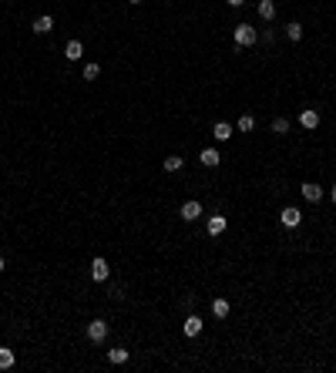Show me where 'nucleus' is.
I'll return each instance as SVG.
<instances>
[{"mask_svg":"<svg viewBox=\"0 0 336 373\" xmlns=\"http://www.w3.org/2000/svg\"><path fill=\"white\" fill-rule=\"evenodd\" d=\"M235 128H239V131H252V128H256V118H252V114H242L239 121H235Z\"/></svg>","mask_w":336,"mask_h":373,"instance_id":"nucleus-20","label":"nucleus"},{"mask_svg":"<svg viewBox=\"0 0 336 373\" xmlns=\"http://www.w3.org/2000/svg\"><path fill=\"white\" fill-rule=\"evenodd\" d=\"M286 131H289L286 118H276V121H272V135H286Z\"/></svg>","mask_w":336,"mask_h":373,"instance_id":"nucleus-21","label":"nucleus"},{"mask_svg":"<svg viewBox=\"0 0 336 373\" xmlns=\"http://www.w3.org/2000/svg\"><path fill=\"white\" fill-rule=\"evenodd\" d=\"M229 309H232V306H229V300H215V303H212V313H215L219 319L229 316Z\"/></svg>","mask_w":336,"mask_h":373,"instance_id":"nucleus-19","label":"nucleus"},{"mask_svg":"<svg viewBox=\"0 0 336 373\" xmlns=\"http://www.w3.org/2000/svg\"><path fill=\"white\" fill-rule=\"evenodd\" d=\"M104 336H108V323L104 319H91L88 323V343H104Z\"/></svg>","mask_w":336,"mask_h":373,"instance_id":"nucleus-2","label":"nucleus"},{"mask_svg":"<svg viewBox=\"0 0 336 373\" xmlns=\"http://www.w3.org/2000/svg\"><path fill=\"white\" fill-rule=\"evenodd\" d=\"M232 37H235V44H239V47H252V44L259 41V34H256V27H249V24H235Z\"/></svg>","mask_w":336,"mask_h":373,"instance_id":"nucleus-1","label":"nucleus"},{"mask_svg":"<svg viewBox=\"0 0 336 373\" xmlns=\"http://www.w3.org/2000/svg\"><path fill=\"white\" fill-rule=\"evenodd\" d=\"M182 165H185V158H178V155H168L165 162H161V168H165V171H182Z\"/></svg>","mask_w":336,"mask_h":373,"instance_id":"nucleus-18","label":"nucleus"},{"mask_svg":"<svg viewBox=\"0 0 336 373\" xmlns=\"http://www.w3.org/2000/svg\"><path fill=\"white\" fill-rule=\"evenodd\" d=\"M225 4H229V7H242V4H246V0H225Z\"/></svg>","mask_w":336,"mask_h":373,"instance_id":"nucleus-23","label":"nucleus"},{"mask_svg":"<svg viewBox=\"0 0 336 373\" xmlns=\"http://www.w3.org/2000/svg\"><path fill=\"white\" fill-rule=\"evenodd\" d=\"M303 198L306 202H323V188L316 182H303Z\"/></svg>","mask_w":336,"mask_h":373,"instance_id":"nucleus-8","label":"nucleus"},{"mask_svg":"<svg viewBox=\"0 0 336 373\" xmlns=\"http://www.w3.org/2000/svg\"><path fill=\"white\" fill-rule=\"evenodd\" d=\"M212 138H215V141H229V138H232V125L215 121V125H212Z\"/></svg>","mask_w":336,"mask_h":373,"instance_id":"nucleus-9","label":"nucleus"},{"mask_svg":"<svg viewBox=\"0 0 336 373\" xmlns=\"http://www.w3.org/2000/svg\"><path fill=\"white\" fill-rule=\"evenodd\" d=\"M128 4H141V0H128Z\"/></svg>","mask_w":336,"mask_h":373,"instance_id":"nucleus-26","label":"nucleus"},{"mask_svg":"<svg viewBox=\"0 0 336 373\" xmlns=\"http://www.w3.org/2000/svg\"><path fill=\"white\" fill-rule=\"evenodd\" d=\"M205 229H208V235H222L225 229H229V219H225L222 212H219V215H212V219L205 222Z\"/></svg>","mask_w":336,"mask_h":373,"instance_id":"nucleus-6","label":"nucleus"},{"mask_svg":"<svg viewBox=\"0 0 336 373\" xmlns=\"http://www.w3.org/2000/svg\"><path fill=\"white\" fill-rule=\"evenodd\" d=\"M128 357H131V353H128V350H108V363H114V366H121V363H128Z\"/></svg>","mask_w":336,"mask_h":373,"instance_id":"nucleus-15","label":"nucleus"},{"mask_svg":"<svg viewBox=\"0 0 336 373\" xmlns=\"http://www.w3.org/2000/svg\"><path fill=\"white\" fill-rule=\"evenodd\" d=\"M199 158H202V165H205V168H215V165L222 162V155H219L215 148H205V152H202Z\"/></svg>","mask_w":336,"mask_h":373,"instance_id":"nucleus-12","label":"nucleus"},{"mask_svg":"<svg viewBox=\"0 0 336 373\" xmlns=\"http://www.w3.org/2000/svg\"><path fill=\"white\" fill-rule=\"evenodd\" d=\"M17 363V357H14V350H7V346H0V370H10V366Z\"/></svg>","mask_w":336,"mask_h":373,"instance_id":"nucleus-16","label":"nucleus"},{"mask_svg":"<svg viewBox=\"0 0 336 373\" xmlns=\"http://www.w3.org/2000/svg\"><path fill=\"white\" fill-rule=\"evenodd\" d=\"M202 326H205V323H202V316H195V313H192V316H185L182 333H185V336H199V333H202Z\"/></svg>","mask_w":336,"mask_h":373,"instance_id":"nucleus-7","label":"nucleus"},{"mask_svg":"<svg viewBox=\"0 0 336 373\" xmlns=\"http://www.w3.org/2000/svg\"><path fill=\"white\" fill-rule=\"evenodd\" d=\"M64 57H67V61H81V57H84V44H81V41H67Z\"/></svg>","mask_w":336,"mask_h":373,"instance_id":"nucleus-10","label":"nucleus"},{"mask_svg":"<svg viewBox=\"0 0 336 373\" xmlns=\"http://www.w3.org/2000/svg\"><path fill=\"white\" fill-rule=\"evenodd\" d=\"M279 219H282V226H286V229H296L299 222H303V212H299L296 205H289V209L279 212Z\"/></svg>","mask_w":336,"mask_h":373,"instance_id":"nucleus-4","label":"nucleus"},{"mask_svg":"<svg viewBox=\"0 0 336 373\" xmlns=\"http://www.w3.org/2000/svg\"><path fill=\"white\" fill-rule=\"evenodd\" d=\"M199 215H202V205H199V202H185V205H182V219H185V222H195Z\"/></svg>","mask_w":336,"mask_h":373,"instance_id":"nucleus-11","label":"nucleus"},{"mask_svg":"<svg viewBox=\"0 0 336 373\" xmlns=\"http://www.w3.org/2000/svg\"><path fill=\"white\" fill-rule=\"evenodd\" d=\"M4 269H7V259H4V256H0V272H4Z\"/></svg>","mask_w":336,"mask_h":373,"instance_id":"nucleus-25","label":"nucleus"},{"mask_svg":"<svg viewBox=\"0 0 336 373\" xmlns=\"http://www.w3.org/2000/svg\"><path fill=\"white\" fill-rule=\"evenodd\" d=\"M54 31V17H37V20H34V34H51Z\"/></svg>","mask_w":336,"mask_h":373,"instance_id":"nucleus-14","label":"nucleus"},{"mask_svg":"<svg viewBox=\"0 0 336 373\" xmlns=\"http://www.w3.org/2000/svg\"><path fill=\"white\" fill-rule=\"evenodd\" d=\"M98 74H101V67H98V64H84V81H94Z\"/></svg>","mask_w":336,"mask_h":373,"instance_id":"nucleus-22","label":"nucleus"},{"mask_svg":"<svg viewBox=\"0 0 336 373\" xmlns=\"http://www.w3.org/2000/svg\"><path fill=\"white\" fill-rule=\"evenodd\" d=\"M108 276H111V266H108V262H104L101 256H98V259L91 262V279H94V283H104Z\"/></svg>","mask_w":336,"mask_h":373,"instance_id":"nucleus-5","label":"nucleus"},{"mask_svg":"<svg viewBox=\"0 0 336 373\" xmlns=\"http://www.w3.org/2000/svg\"><path fill=\"white\" fill-rule=\"evenodd\" d=\"M286 37L289 41H303V24H299V20H289L286 24Z\"/></svg>","mask_w":336,"mask_h":373,"instance_id":"nucleus-17","label":"nucleus"},{"mask_svg":"<svg viewBox=\"0 0 336 373\" xmlns=\"http://www.w3.org/2000/svg\"><path fill=\"white\" fill-rule=\"evenodd\" d=\"M299 125H303L306 131L320 128V111H316V108H303V111H299Z\"/></svg>","mask_w":336,"mask_h":373,"instance_id":"nucleus-3","label":"nucleus"},{"mask_svg":"<svg viewBox=\"0 0 336 373\" xmlns=\"http://www.w3.org/2000/svg\"><path fill=\"white\" fill-rule=\"evenodd\" d=\"M329 198H333V205H336V185H333V188H329Z\"/></svg>","mask_w":336,"mask_h":373,"instance_id":"nucleus-24","label":"nucleus"},{"mask_svg":"<svg viewBox=\"0 0 336 373\" xmlns=\"http://www.w3.org/2000/svg\"><path fill=\"white\" fill-rule=\"evenodd\" d=\"M259 17L262 20H276V0H259Z\"/></svg>","mask_w":336,"mask_h":373,"instance_id":"nucleus-13","label":"nucleus"}]
</instances>
